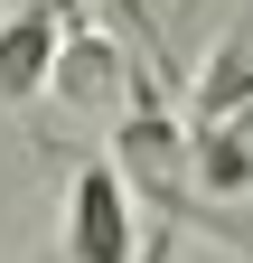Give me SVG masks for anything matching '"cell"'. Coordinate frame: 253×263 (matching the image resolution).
Returning <instances> with one entry per match:
<instances>
[{"label":"cell","instance_id":"cell-4","mask_svg":"<svg viewBox=\"0 0 253 263\" xmlns=\"http://www.w3.org/2000/svg\"><path fill=\"white\" fill-rule=\"evenodd\" d=\"M187 113L216 122V132H235L253 113V47H216V66L197 76V104H187Z\"/></svg>","mask_w":253,"mask_h":263},{"label":"cell","instance_id":"cell-2","mask_svg":"<svg viewBox=\"0 0 253 263\" xmlns=\"http://www.w3.org/2000/svg\"><path fill=\"white\" fill-rule=\"evenodd\" d=\"M56 19L47 10H19V19H0V104H28L38 85H56Z\"/></svg>","mask_w":253,"mask_h":263},{"label":"cell","instance_id":"cell-5","mask_svg":"<svg viewBox=\"0 0 253 263\" xmlns=\"http://www.w3.org/2000/svg\"><path fill=\"white\" fill-rule=\"evenodd\" d=\"M122 160H132V188H178V122L160 113H132L122 122Z\"/></svg>","mask_w":253,"mask_h":263},{"label":"cell","instance_id":"cell-1","mask_svg":"<svg viewBox=\"0 0 253 263\" xmlns=\"http://www.w3.org/2000/svg\"><path fill=\"white\" fill-rule=\"evenodd\" d=\"M66 263H132V179L85 170L66 188Z\"/></svg>","mask_w":253,"mask_h":263},{"label":"cell","instance_id":"cell-3","mask_svg":"<svg viewBox=\"0 0 253 263\" xmlns=\"http://www.w3.org/2000/svg\"><path fill=\"white\" fill-rule=\"evenodd\" d=\"M56 94H66L75 113H103L113 94H122V57H113V38H94V28H75V38L56 47Z\"/></svg>","mask_w":253,"mask_h":263}]
</instances>
